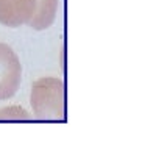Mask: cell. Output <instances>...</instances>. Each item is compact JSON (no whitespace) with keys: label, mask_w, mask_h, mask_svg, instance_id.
Segmentation results:
<instances>
[{"label":"cell","mask_w":142,"mask_h":150,"mask_svg":"<svg viewBox=\"0 0 142 150\" xmlns=\"http://www.w3.org/2000/svg\"><path fill=\"white\" fill-rule=\"evenodd\" d=\"M30 103L35 117L41 120H64L66 91L58 77H42L31 86Z\"/></svg>","instance_id":"6da1fadb"},{"label":"cell","mask_w":142,"mask_h":150,"mask_svg":"<svg viewBox=\"0 0 142 150\" xmlns=\"http://www.w3.org/2000/svg\"><path fill=\"white\" fill-rule=\"evenodd\" d=\"M22 81V64L11 47L0 42V102L11 98Z\"/></svg>","instance_id":"7a4b0ae2"},{"label":"cell","mask_w":142,"mask_h":150,"mask_svg":"<svg viewBox=\"0 0 142 150\" xmlns=\"http://www.w3.org/2000/svg\"><path fill=\"white\" fill-rule=\"evenodd\" d=\"M36 9V0H0V23L9 28L28 25Z\"/></svg>","instance_id":"3957f363"},{"label":"cell","mask_w":142,"mask_h":150,"mask_svg":"<svg viewBox=\"0 0 142 150\" xmlns=\"http://www.w3.org/2000/svg\"><path fill=\"white\" fill-rule=\"evenodd\" d=\"M59 9V0H36V9L28 27L33 30L42 31L53 25Z\"/></svg>","instance_id":"277c9868"},{"label":"cell","mask_w":142,"mask_h":150,"mask_svg":"<svg viewBox=\"0 0 142 150\" xmlns=\"http://www.w3.org/2000/svg\"><path fill=\"white\" fill-rule=\"evenodd\" d=\"M30 112L22 106H6L0 110V120H28Z\"/></svg>","instance_id":"5b68a950"}]
</instances>
